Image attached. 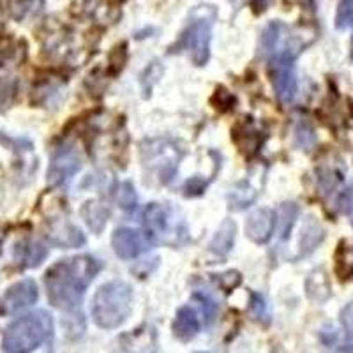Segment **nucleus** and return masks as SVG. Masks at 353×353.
<instances>
[{"label": "nucleus", "mask_w": 353, "mask_h": 353, "mask_svg": "<svg viewBox=\"0 0 353 353\" xmlns=\"http://www.w3.org/2000/svg\"><path fill=\"white\" fill-rule=\"evenodd\" d=\"M99 270L101 261L90 254L57 261L44 274V286L50 302L62 311L78 309Z\"/></svg>", "instance_id": "1"}, {"label": "nucleus", "mask_w": 353, "mask_h": 353, "mask_svg": "<svg viewBox=\"0 0 353 353\" xmlns=\"http://www.w3.org/2000/svg\"><path fill=\"white\" fill-rule=\"evenodd\" d=\"M53 336V318L48 311H34L12 321L6 329L2 350L9 353H28L48 343Z\"/></svg>", "instance_id": "2"}, {"label": "nucleus", "mask_w": 353, "mask_h": 353, "mask_svg": "<svg viewBox=\"0 0 353 353\" xmlns=\"http://www.w3.org/2000/svg\"><path fill=\"white\" fill-rule=\"evenodd\" d=\"M132 311V288L124 281H110L101 286L92 299V318L101 329L121 327Z\"/></svg>", "instance_id": "3"}, {"label": "nucleus", "mask_w": 353, "mask_h": 353, "mask_svg": "<svg viewBox=\"0 0 353 353\" xmlns=\"http://www.w3.org/2000/svg\"><path fill=\"white\" fill-rule=\"evenodd\" d=\"M216 11L212 8H200L193 20L185 25L176 43L170 46V53H188L194 65L201 68L210 59V39Z\"/></svg>", "instance_id": "4"}, {"label": "nucleus", "mask_w": 353, "mask_h": 353, "mask_svg": "<svg viewBox=\"0 0 353 353\" xmlns=\"http://www.w3.org/2000/svg\"><path fill=\"white\" fill-rule=\"evenodd\" d=\"M143 225L154 241L170 245H181L188 241V228L179 214L168 205L150 203L143 210Z\"/></svg>", "instance_id": "5"}, {"label": "nucleus", "mask_w": 353, "mask_h": 353, "mask_svg": "<svg viewBox=\"0 0 353 353\" xmlns=\"http://www.w3.org/2000/svg\"><path fill=\"white\" fill-rule=\"evenodd\" d=\"M299 53L290 50H277L269 53V71L274 92L281 103L288 105L297 94V74H295V59Z\"/></svg>", "instance_id": "6"}, {"label": "nucleus", "mask_w": 353, "mask_h": 353, "mask_svg": "<svg viewBox=\"0 0 353 353\" xmlns=\"http://www.w3.org/2000/svg\"><path fill=\"white\" fill-rule=\"evenodd\" d=\"M179 149L168 140H154L143 147V165L159 179L161 184H168L179 168Z\"/></svg>", "instance_id": "7"}, {"label": "nucleus", "mask_w": 353, "mask_h": 353, "mask_svg": "<svg viewBox=\"0 0 353 353\" xmlns=\"http://www.w3.org/2000/svg\"><path fill=\"white\" fill-rule=\"evenodd\" d=\"M83 166V157L74 145H62L53 152L48 168V184L61 188L68 184Z\"/></svg>", "instance_id": "8"}, {"label": "nucleus", "mask_w": 353, "mask_h": 353, "mask_svg": "<svg viewBox=\"0 0 353 353\" xmlns=\"http://www.w3.org/2000/svg\"><path fill=\"white\" fill-rule=\"evenodd\" d=\"M37 299H39V290L32 279L14 283L0 297V314L11 316V314L20 313V311H25L27 307L36 304Z\"/></svg>", "instance_id": "9"}, {"label": "nucleus", "mask_w": 353, "mask_h": 353, "mask_svg": "<svg viewBox=\"0 0 353 353\" xmlns=\"http://www.w3.org/2000/svg\"><path fill=\"white\" fill-rule=\"evenodd\" d=\"M112 248L122 260H134L150 248V237L132 228H117L112 235Z\"/></svg>", "instance_id": "10"}, {"label": "nucleus", "mask_w": 353, "mask_h": 353, "mask_svg": "<svg viewBox=\"0 0 353 353\" xmlns=\"http://www.w3.org/2000/svg\"><path fill=\"white\" fill-rule=\"evenodd\" d=\"M276 230V214L270 209H258L245 223V235L256 244H267Z\"/></svg>", "instance_id": "11"}, {"label": "nucleus", "mask_w": 353, "mask_h": 353, "mask_svg": "<svg viewBox=\"0 0 353 353\" xmlns=\"http://www.w3.org/2000/svg\"><path fill=\"white\" fill-rule=\"evenodd\" d=\"M48 237L52 244L59 245V248H81L87 242L81 230L69 223L68 219L53 221L52 226H50Z\"/></svg>", "instance_id": "12"}, {"label": "nucleus", "mask_w": 353, "mask_h": 353, "mask_svg": "<svg viewBox=\"0 0 353 353\" xmlns=\"http://www.w3.org/2000/svg\"><path fill=\"white\" fill-rule=\"evenodd\" d=\"M48 256V249L41 242L21 241L14 245V261L25 269H32L43 263Z\"/></svg>", "instance_id": "13"}, {"label": "nucleus", "mask_w": 353, "mask_h": 353, "mask_svg": "<svg viewBox=\"0 0 353 353\" xmlns=\"http://www.w3.org/2000/svg\"><path fill=\"white\" fill-rule=\"evenodd\" d=\"M200 330V320H198L194 309L181 307L176 311L175 321H173V334L181 341H191Z\"/></svg>", "instance_id": "14"}, {"label": "nucleus", "mask_w": 353, "mask_h": 353, "mask_svg": "<svg viewBox=\"0 0 353 353\" xmlns=\"http://www.w3.org/2000/svg\"><path fill=\"white\" fill-rule=\"evenodd\" d=\"M233 141L241 147L242 152L248 154V156H253L260 150L263 138H261V132L254 129L251 122H242V124L233 129Z\"/></svg>", "instance_id": "15"}, {"label": "nucleus", "mask_w": 353, "mask_h": 353, "mask_svg": "<svg viewBox=\"0 0 353 353\" xmlns=\"http://www.w3.org/2000/svg\"><path fill=\"white\" fill-rule=\"evenodd\" d=\"M235 233H237V225L232 219L223 221L209 245L210 253L221 258L226 256L233 249V244H235Z\"/></svg>", "instance_id": "16"}, {"label": "nucleus", "mask_w": 353, "mask_h": 353, "mask_svg": "<svg viewBox=\"0 0 353 353\" xmlns=\"http://www.w3.org/2000/svg\"><path fill=\"white\" fill-rule=\"evenodd\" d=\"M299 217V205L297 203H283L277 209L276 216V228H277V237L281 241H288L290 233H292L293 225Z\"/></svg>", "instance_id": "17"}, {"label": "nucleus", "mask_w": 353, "mask_h": 353, "mask_svg": "<svg viewBox=\"0 0 353 353\" xmlns=\"http://www.w3.org/2000/svg\"><path fill=\"white\" fill-rule=\"evenodd\" d=\"M325 239V232L318 225L313 217H309L307 223L304 225L301 237V256H307L309 253H313L314 249L321 244V241Z\"/></svg>", "instance_id": "18"}, {"label": "nucleus", "mask_w": 353, "mask_h": 353, "mask_svg": "<svg viewBox=\"0 0 353 353\" xmlns=\"http://www.w3.org/2000/svg\"><path fill=\"white\" fill-rule=\"evenodd\" d=\"M305 290H307L309 299H313L316 302H323L330 297V285L327 279V274L323 270H314L311 276L307 277L305 283Z\"/></svg>", "instance_id": "19"}, {"label": "nucleus", "mask_w": 353, "mask_h": 353, "mask_svg": "<svg viewBox=\"0 0 353 353\" xmlns=\"http://www.w3.org/2000/svg\"><path fill=\"white\" fill-rule=\"evenodd\" d=\"M81 216L85 217L87 225L94 230V232L99 233L101 230L105 228L106 219L110 216V210L106 209L103 203H97V201H88L81 209Z\"/></svg>", "instance_id": "20"}, {"label": "nucleus", "mask_w": 353, "mask_h": 353, "mask_svg": "<svg viewBox=\"0 0 353 353\" xmlns=\"http://www.w3.org/2000/svg\"><path fill=\"white\" fill-rule=\"evenodd\" d=\"M254 198H256V191L248 182H241L230 194V207L232 209H244L249 203H253Z\"/></svg>", "instance_id": "21"}, {"label": "nucleus", "mask_w": 353, "mask_h": 353, "mask_svg": "<svg viewBox=\"0 0 353 353\" xmlns=\"http://www.w3.org/2000/svg\"><path fill=\"white\" fill-rule=\"evenodd\" d=\"M193 297L201 304V309H203V314H205V321H207L209 325H212L217 318V313H219V304H217L216 299H214L210 293L200 292V290H196V292L193 293Z\"/></svg>", "instance_id": "22"}, {"label": "nucleus", "mask_w": 353, "mask_h": 353, "mask_svg": "<svg viewBox=\"0 0 353 353\" xmlns=\"http://www.w3.org/2000/svg\"><path fill=\"white\" fill-rule=\"evenodd\" d=\"M117 201H119L121 209H124L125 212H132V210L137 209L138 196L131 182H122V184L119 185V191H117Z\"/></svg>", "instance_id": "23"}, {"label": "nucleus", "mask_w": 353, "mask_h": 353, "mask_svg": "<svg viewBox=\"0 0 353 353\" xmlns=\"http://www.w3.org/2000/svg\"><path fill=\"white\" fill-rule=\"evenodd\" d=\"M249 309H251V313H253V316L256 318L258 321H261V323H269L270 321V309H269V304H267V301H265L261 295H258V293H251V301H249Z\"/></svg>", "instance_id": "24"}, {"label": "nucleus", "mask_w": 353, "mask_h": 353, "mask_svg": "<svg viewBox=\"0 0 353 353\" xmlns=\"http://www.w3.org/2000/svg\"><path fill=\"white\" fill-rule=\"evenodd\" d=\"M336 27L348 28L353 27V0H339L336 14Z\"/></svg>", "instance_id": "25"}, {"label": "nucleus", "mask_w": 353, "mask_h": 353, "mask_svg": "<svg viewBox=\"0 0 353 353\" xmlns=\"http://www.w3.org/2000/svg\"><path fill=\"white\" fill-rule=\"evenodd\" d=\"M214 281L217 283L221 290H225V292H232L237 286H241L242 283V274L239 270H228V272L223 274H214Z\"/></svg>", "instance_id": "26"}, {"label": "nucleus", "mask_w": 353, "mask_h": 353, "mask_svg": "<svg viewBox=\"0 0 353 353\" xmlns=\"http://www.w3.org/2000/svg\"><path fill=\"white\" fill-rule=\"evenodd\" d=\"M212 105L219 112H228L233 105H235V97L226 90V88H217L216 94L212 97Z\"/></svg>", "instance_id": "27"}, {"label": "nucleus", "mask_w": 353, "mask_h": 353, "mask_svg": "<svg viewBox=\"0 0 353 353\" xmlns=\"http://www.w3.org/2000/svg\"><path fill=\"white\" fill-rule=\"evenodd\" d=\"M336 207L339 212L352 214L353 212V184H350L345 191L339 193L336 201Z\"/></svg>", "instance_id": "28"}, {"label": "nucleus", "mask_w": 353, "mask_h": 353, "mask_svg": "<svg viewBox=\"0 0 353 353\" xmlns=\"http://www.w3.org/2000/svg\"><path fill=\"white\" fill-rule=\"evenodd\" d=\"M295 140H297L299 147L307 149L314 143V131L307 124H301L297 128V132H295Z\"/></svg>", "instance_id": "29"}, {"label": "nucleus", "mask_w": 353, "mask_h": 353, "mask_svg": "<svg viewBox=\"0 0 353 353\" xmlns=\"http://www.w3.org/2000/svg\"><path fill=\"white\" fill-rule=\"evenodd\" d=\"M34 0H11V4H9V8H11V14L12 18H17V20H21V18L27 14L28 11H30V8H32Z\"/></svg>", "instance_id": "30"}, {"label": "nucleus", "mask_w": 353, "mask_h": 353, "mask_svg": "<svg viewBox=\"0 0 353 353\" xmlns=\"http://www.w3.org/2000/svg\"><path fill=\"white\" fill-rule=\"evenodd\" d=\"M207 184H209V182H205L203 179H200V176H194V179H191V181L185 182V185H184L185 196H198V194L203 193L205 188H207Z\"/></svg>", "instance_id": "31"}, {"label": "nucleus", "mask_w": 353, "mask_h": 353, "mask_svg": "<svg viewBox=\"0 0 353 353\" xmlns=\"http://www.w3.org/2000/svg\"><path fill=\"white\" fill-rule=\"evenodd\" d=\"M339 320H341L346 332H348L350 336H353V301L343 307L341 314H339Z\"/></svg>", "instance_id": "32"}, {"label": "nucleus", "mask_w": 353, "mask_h": 353, "mask_svg": "<svg viewBox=\"0 0 353 353\" xmlns=\"http://www.w3.org/2000/svg\"><path fill=\"white\" fill-rule=\"evenodd\" d=\"M249 4V8L253 9L254 12H263L265 9L269 8V4L272 0H245Z\"/></svg>", "instance_id": "33"}, {"label": "nucleus", "mask_w": 353, "mask_h": 353, "mask_svg": "<svg viewBox=\"0 0 353 353\" xmlns=\"http://www.w3.org/2000/svg\"><path fill=\"white\" fill-rule=\"evenodd\" d=\"M339 352H353V345L352 346H341V348H339Z\"/></svg>", "instance_id": "34"}, {"label": "nucleus", "mask_w": 353, "mask_h": 353, "mask_svg": "<svg viewBox=\"0 0 353 353\" xmlns=\"http://www.w3.org/2000/svg\"><path fill=\"white\" fill-rule=\"evenodd\" d=\"M352 57H353V39H352Z\"/></svg>", "instance_id": "35"}]
</instances>
